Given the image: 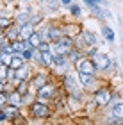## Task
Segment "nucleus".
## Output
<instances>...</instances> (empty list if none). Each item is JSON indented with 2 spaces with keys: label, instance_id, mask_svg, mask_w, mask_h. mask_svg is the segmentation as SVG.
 Instances as JSON below:
<instances>
[{
  "label": "nucleus",
  "instance_id": "f8f14e48",
  "mask_svg": "<svg viewBox=\"0 0 123 125\" xmlns=\"http://www.w3.org/2000/svg\"><path fill=\"white\" fill-rule=\"evenodd\" d=\"M21 66H25V57L21 54H14L13 59H11V62H9V68L18 70V68H21Z\"/></svg>",
  "mask_w": 123,
  "mask_h": 125
},
{
  "label": "nucleus",
  "instance_id": "a878e982",
  "mask_svg": "<svg viewBox=\"0 0 123 125\" xmlns=\"http://www.w3.org/2000/svg\"><path fill=\"white\" fill-rule=\"evenodd\" d=\"M86 54H87V55H96L98 52H96V48H95L93 45H91V48H87V52H86Z\"/></svg>",
  "mask_w": 123,
  "mask_h": 125
},
{
  "label": "nucleus",
  "instance_id": "393cba45",
  "mask_svg": "<svg viewBox=\"0 0 123 125\" xmlns=\"http://www.w3.org/2000/svg\"><path fill=\"white\" fill-rule=\"evenodd\" d=\"M64 84H66V88H68L70 91L73 89V79L71 77H64Z\"/></svg>",
  "mask_w": 123,
  "mask_h": 125
},
{
  "label": "nucleus",
  "instance_id": "dca6fc26",
  "mask_svg": "<svg viewBox=\"0 0 123 125\" xmlns=\"http://www.w3.org/2000/svg\"><path fill=\"white\" fill-rule=\"evenodd\" d=\"M113 116L116 118H120V120H123V102H118V104H114L113 105Z\"/></svg>",
  "mask_w": 123,
  "mask_h": 125
},
{
  "label": "nucleus",
  "instance_id": "aec40b11",
  "mask_svg": "<svg viewBox=\"0 0 123 125\" xmlns=\"http://www.w3.org/2000/svg\"><path fill=\"white\" fill-rule=\"evenodd\" d=\"M13 23H16V20H13V18H7V16H4L2 14V18H0V25H2V29L5 31V29H9Z\"/></svg>",
  "mask_w": 123,
  "mask_h": 125
},
{
  "label": "nucleus",
  "instance_id": "412c9836",
  "mask_svg": "<svg viewBox=\"0 0 123 125\" xmlns=\"http://www.w3.org/2000/svg\"><path fill=\"white\" fill-rule=\"evenodd\" d=\"M82 57H84V55H82V52H80V50H75V48H73V50H71V52L68 54V59H70V61H75V62L79 61V59H82Z\"/></svg>",
  "mask_w": 123,
  "mask_h": 125
},
{
  "label": "nucleus",
  "instance_id": "9b49d317",
  "mask_svg": "<svg viewBox=\"0 0 123 125\" xmlns=\"http://www.w3.org/2000/svg\"><path fill=\"white\" fill-rule=\"evenodd\" d=\"M29 79H30V68L27 64L16 70V79L14 81H29Z\"/></svg>",
  "mask_w": 123,
  "mask_h": 125
},
{
  "label": "nucleus",
  "instance_id": "6e6552de",
  "mask_svg": "<svg viewBox=\"0 0 123 125\" xmlns=\"http://www.w3.org/2000/svg\"><path fill=\"white\" fill-rule=\"evenodd\" d=\"M0 109H4L7 113V116L11 118V122H14L16 118L20 116V105H14V104H5L4 107H0Z\"/></svg>",
  "mask_w": 123,
  "mask_h": 125
},
{
  "label": "nucleus",
  "instance_id": "7ed1b4c3",
  "mask_svg": "<svg viewBox=\"0 0 123 125\" xmlns=\"http://www.w3.org/2000/svg\"><path fill=\"white\" fill-rule=\"evenodd\" d=\"M30 115L34 118H38V120H43V118L50 116V109H48L47 104H43L41 100H38V102H34V104L30 105Z\"/></svg>",
  "mask_w": 123,
  "mask_h": 125
},
{
  "label": "nucleus",
  "instance_id": "f257e3e1",
  "mask_svg": "<svg viewBox=\"0 0 123 125\" xmlns=\"http://www.w3.org/2000/svg\"><path fill=\"white\" fill-rule=\"evenodd\" d=\"M75 68H77V72L93 73V75H96V72H98V66H96V62H95V59H89V57L79 59L75 62Z\"/></svg>",
  "mask_w": 123,
  "mask_h": 125
},
{
  "label": "nucleus",
  "instance_id": "ddd939ff",
  "mask_svg": "<svg viewBox=\"0 0 123 125\" xmlns=\"http://www.w3.org/2000/svg\"><path fill=\"white\" fill-rule=\"evenodd\" d=\"M29 41V45H30V48H34V50H38L39 48V45H41V41H43V36H41V32H34L32 36L27 39Z\"/></svg>",
  "mask_w": 123,
  "mask_h": 125
},
{
  "label": "nucleus",
  "instance_id": "39448f33",
  "mask_svg": "<svg viewBox=\"0 0 123 125\" xmlns=\"http://www.w3.org/2000/svg\"><path fill=\"white\" fill-rule=\"evenodd\" d=\"M95 62H96V66H98V72H105V70H109V68L113 66L111 57L105 55V54H96L95 55Z\"/></svg>",
  "mask_w": 123,
  "mask_h": 125
},
{
  "label": "nucleus",
  "instance_id": "1a4fd4ad",
  "mask_svg": "<svg viewBox=\"0 0 123 125\" xmlns=\"http://www.w3.org/2000/svg\"><path fill=\"white\" fill-rule=\"evenodd\" d=\"M63 36H64V31L59 29V27H48L47 29V38L50 41H57V39H61Z\"/></svg>",
  "mask_w": 123,
  "mask_h": 125
},
{
  "label": "nucleus",
  "instance_id": "6ab92c4d",
  "mask_svg": "<svg viewBox=\"0 0 123 125\" xmlns=\"http://www.w3.org/2000/svg\"><path fill=\"white\" fill-rule=\"evenodd\" d=\"M30 21V14L29 13H20L18 18H16V25H25Z\"/></svg>",
  "mask_w": 123,
  "mask_h": 125
},
{
  "label": "nucleus",
  "instance_id": "bb28decb",
  "mask_svg": "<svg viewBox=\"0 0 123 125\" xmlns=\"http://www.w3.org/2000/svg\"><path fill=\"white\" fill-rule=\"evenodd\" d=\"M84 2H86V4L89 5V7H91V5H95V4H100L102 0H84Z\"/></svg>",
  "mask_w": 123,
  "mask_h": 125
},
{
  "label": "nucleus",
  "instance_id": "a211bd4d",
  "mask_svg": "<svg viewBox=\"0 0 123 125\" xmlns=\"http://www.w3.org/2000/svg\"><path fill=\"white\" fill-rule=\"evenodd\" d=\"M102 34H104V38L107 39L109 43H113L114 39H116V36H114V32H113L111 27H102Z\"/></svg>",
  "mask_w": 123,
  "mask_h": 125
},
{
  "label": "nucleus",
  "instance_id": "5701e85b",
  "mask_svg": "<svg viewBox=\"0 0 123 125\" xmlns=\"http://www.w3.org/2000/svg\"><path fill=\"white\" fill-rule=\"evenodd\" d=\"M21 55L25 57V61H30L32 57H34V48H25L23 52H21Z\"/></svg>",
  "mask_w": 123,
  "mask_h": 125
},
{
  "label": "nucleus",
  "instance_id": "f3484780",
  "mask_svg": "<svg viewBox=\"0 0 123 125\" xmlns=\"http://www.w3.org/2000/svg\"><path fill=\"white\" fill-rule=\"evenodd\" d=\"M82 39H84L86 45H95V43H96V36H95L93 32H87V31L82 32Z\"/></svg>",
  "mask_w": 123,
  "mask_h": 125
},
{
  "label": "nucleus",
  "instance_id": "423d86ee",
  "mask_svg": "<svg viewBox=\"0 0 123 125\" xmlns=\"http://www.w3.org/2000/svg\"><path fill=\"white\" fill-rule=\"evenodd\" d=\"M38 52H39V50H38ZM36 59L43 66H54V54L52 52H39L36 55Z\"/></svg>",
  "mask_w": 123,
  "mask_h": 125
},
{
  "label": "nucleus",
  "instance_id": "b1692460",
  "mask_svg": "<svg viewBox=\"0 0 123 125\" xmlns=\"http://www.w3.org/2000/svg\"><path fill=\"white\" fill-rule=\"evenodd\" d=\"M68 7H70V13L73 14V16H79V14H80V7H79V5H75V4H70Z\"/></svg>",
  "mask_w": 123,
  "mask_h": 125
},
{
  "label": "nucleus",
  "instance_id": "f03ea898",
  "mask_svg": "<svg viewBox=\"0 0 123 125\" xmlns=\"http://www.w3.org/2000/svg\"><path fill=\"white\" fill-rule=\"evenodd\" d=\"M113 98H114V95L109 91V89H104V88H100V89H96L95 91V105H98V107H104V105H107V104H111L113 102Z\"/></svg>",
  "mask_w": 123,
  "mask_h": 125
},
{
  "label": "nucleus",
  "instance_id": "4468645a",
  "mask_svg": "<svg viewBox=\"0 0 123 125\" xmlns=\"http://www.w3.org/2000/svg\"><path fill=\"white\" fill-rule=\"evenodd\" d=\"M4 34L11 39V41H14V39H20V25H18V27H13V25H11L9 29H5Z\"/></svg>",
  "mask_w": 123,
  "mask_h": 125
},
{
  "label": "nucleus",
  "instance_id": "2eb2a0df",
  "mask_svg": "<svg viewBox=\"0 0 123 125\" xmlns=\"http://www.w3.org/2000/svg\"><path fill=\"white\" fill-rule=\"evenodd\" d=\"M45 84H47V75H36V77H34V79L30 81V86H34L36 89L43 88Z\"/></svg>",
  "mask_w": 123,
  "mask_h": 125
},
{
  "label": "nucleus",
  "instance_id": "4be33fe9",
  "mask_svg": "<svg viewBox=\"0 0 123 125\" xmlns=\"http://www.w3.org/2000/svg\"><path fill=\"white\" fill-rule=\"evenodd\" d=\"M38 50H39V52H52V41H41Z\"/></svg>",
  "mask_w": 123,
  "mask_h": 125
},
{
  "label": "nucleus",
  "instance_id": "9d476101",
  "mask_svg": "<svg viewBox=\"0 0 123 125\" xmlns=\"http://www.w3.org/2000/svg\"><path fill=\"white\" fill-rule=\"evenodd\" d=\"M95 79H96V75H93V73L79 72V82L82 86H86V88H91V84H95Z\"/></svg>",
  "mask_w": 123,
  "mask_h": 125
},
{
  "label": "nucleus",
  "instance_id": "0eeeda50",
  "mask_svg": "<svg viewBox=\"0 0 123 125\" xmlns=\"http://www.w3.org/2000/svg\"><path fill=\"white\" fill-rule=\"evenodd\" d=\"M36 32V29H34V23L32 21H29V23H25V25H20V39H29L32 34Z\"/></svg>",
  "mask_w": 123,
  "mask_h": 125
},
{
  "label": "nucleus",
  "instance_id": "20e7f679",
  "mask_svg": "<svg viewBox=\"0 0 123 125\" xmlns=\"http://www.w3.org/2000/svg\"><path fill=\"white\" fill-rule=\"evenodd\" d=\"M55 84H50V82H47L43 88H39L38 89V100H52L54 96H55Z\"/></svg>",
  "mask_w": 123,
  "mask_h": 125
}]
</instances>
